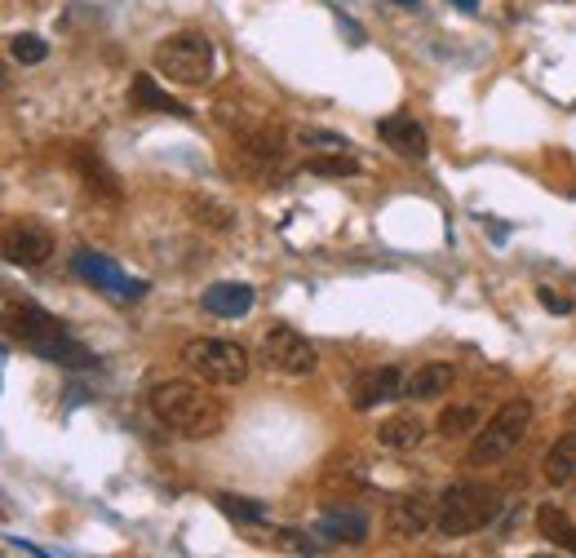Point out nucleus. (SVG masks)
Listing matches in <instances>:
<instances>
[{
	"mask_svg": "<svg viewBox=\"0 0 576 558\" xmlns=\"http://www.w3.org/2000/svg\"><path fill=\"white\" fill-rule=\"evenodd\" d=\"M532 426V403L528 399H506L497 412H492V421L475 434V443L466 448V465H497V461H506L514 448L523 443V434H528Z\"/></svg>",
	"mask_w": 576,
	"mask_h": 558,
	"instance_id": "obj_3",
	"label": "nucleus"
},
{
	"mask_svg": "<svg viewBox=\"0 0 576 558\" xmlns=\"http://www.w3.org/2000/svg\"><path fill=\"white\" fill-rule=\"evenodd\" d=\"M262 364L271 372H284V377H302L315 368V346L293 328H271L262 337Z\"/></svg>",
	"mask_w": 576,
	"mask_h": 558,
	"instance_id": "obj_9",
	"label": "nucleus"
},
{
	"mask_svg": "<svg viewBox=\"0 0 576 558\" xmlns=\"http://www.w3.org/2000/svg\"><path fill=\"white\" fill-rule=\"evenodd\" d=\"M156 67L164 71V80H173V85H204V80L213 76V45L200 36V31L169 36L156 49Z\"/></svg>",
	"mask_w": 576,
	"mask_h": 558,
	"instance_id": "obj_6",
	"label": "nucleus"
},
{
	"mask_svg": "<svg viewBox=\"0 0 576 558\" xmlns=\"http://www.w3.org/2000/svg\"><path fill=\"white\" fill-rule=\"evenodd\" d=\"M240 155L253 164H280L284 160V129H275V124H266V129L249 133V138L240 142Z\"/></svg>",
	"mask_w": 576,
	"mask_h": 558,
	"instance_id": "obj_19",
	"label": "nucleus"
},
{
	"mask_svg": "<svg viewBox=\"0 0 576 558\" xmlns=\"http://www.w3.org/2000/svg\"><path fill=\"white\" fill-rule=\"evenodd\" d=\"M537 527H541L545 541H554L559 550L576 554V523L559 510V505H541V510H537Z\"/></svg>",
	"mask_w": 576,
	"mask_h": 558,
	"instance_id": "obj_21",
	"label": "nucleus"
},
{
	"mask_svg": "<svg viewBox=\"0 0 576 558\" xmlns=\"http://www.w3.org/2000/svg\"><path fill=\"white\" fill-rule=\"evenodd\" d=\"M377 138H382L390 151L404 155V160H426L430 155V138L413 116H386L382 124H377Z\"/></svg>",
	"mask_w": 576,
	"mask_h": 558,
	"instance_id": "obj_11",
	"label": "nucleus"
},
{
	"mask_svg": "<svg viewBox=\"0 0 576 558\" xmlns=\"http://www.w3.org/2000/svg\"><path fill=\"white\" fill-rule=\"evenodd\" d=\"M386 527L395 541H417V536L430 527V505L421 501V496H399L386 514Z\"/></svg>",
	"mask_w": 576,
	"mask_h": 558,
	"instance_id": "obj_12",
	"label": "nucleus"
},
{
	"mask_svg": "<svg viewBox=\"0 0 576 558\" xmlns=\"http://www.w3.org/2000/svg\"><path fill=\"white\" fill-rule=\"evenodd\" d=\"M421 439H426V426H421V417H413V412H399V417L382 421V430H377V443H382V448H395V452L417 448Z\"/></svg>",
	"mask_w": 576,
	"mask_h": 558,
	"instance_id": "obj_18",
	"label": "nucleus"
},
{
	"mask_svg": "<svg viewBox=\"0 0 576 558\" xmlns=\"http://www.w3.org/2000/svg\"><path fill=\"white\" fill-rule=\"evenodd\" d=\"M452 5H461V9H466V14H475V5H479V0H452Z\"/></svg>",
	"mask_w": 576,
	"mask_h": 558,
	"instance_id": "obj_29",
	"label": "nucleus"
},
{
	"mask_svg": "<svg viewBox=\"0 0 576 558\" xmlns=\"http://www.w3.org/2000/svg\"><path fill=\"white\" fill-rule=\"evenodd\" d=\"M147 403H151L160 426L187 434V439H213L226 421L222 403L213 399L200 381H156Z\"/></svg>",
	"mask_w": 576,
	"mask_h": 558,
	"instance_id": "obj_1",
	"label": "nucleus"
},
{
	"mask_svg": "<svg viewBox=\"0 0 576 558\" xmlns=\"http://www.w3.org/2000/svg\"><path fill=\"white\" fill-rule=\"evenodd\" d=\"M479 430V408L475 403H457V408L439 412V434L452 439V434H475Z\"/></svg>",
	"mask_w": 576,
	"mask_h": 558,
	"instance_id": "obj_23",
	"label": "nucleus"
},
{
	"mask_svg": "<svg viewBox=\"0 0 576 558\" xmlns=\"http://www.w3.org/2000/svg\"><path fill=\"white\" fill-rule=\"evenodd\" d=\"M452 381H457V368L430 359V364H421L404 377V399H439V395H448Z\"/></svg>",
	"mask_w": 576,
	"mask_h": 558,
	"instance_id": "obj_13",
	"label": "nucleus"
},
{
	"mask_svg": "<svg viewBox=\"0 0 576 558\" xmlns=\"http://www.w3.org/2000/svg\"><path fill=\"white\" fill-rule=\"evenodd\" d=\"M306 173H315V178H355L359 160H355V155H342V151L311 155V160H306Z\"/></svg>",
	"mask_w": 576,
	"mask_h": 558,
	"instance_id": "obj_22",
	"label": "nucleus"
},
{
	"mask_svg": "<svg viewBox=\"0 0 576 558\" xmlns=\"http://www.w3.org/2000/svg\"><path fill=\"white\" fill-rule=\"evenodd\" d=\"M395 5H413L417 9V0H395Z\"/></svg>",
	"mask_w": 576,
	"mask_h": 558,
	"instance_id": "obj_30",
	"label": "nucleus"
},
{
	"mask_svg": "<svg viewBox=\"0 0 576 558\" xmlns=\"http://www.w3.org/2000/svg\"><path fill=\"white\" fill-rule=\"evenodd\" d=\"M204 310L209 315H218V319H240V315H249L253 310V288L249 284H213V288H204Z\"/></svg>",
	"mask_w": 576,
	"mask_h": 558,
	"instance_id": "obj_15",
	"label": "nucleus"
},
{
	"mask_svg": "<svg viewBox=\"0 0 576 558\" xmlns=\"http://www.w3.org/2000/svg\"><path fill=\"white\" fill-rule=\"evenodd\" d=\"M71 164H76V173H80V182L89 186V191H98L102 200H120V178L107 169V160H102L98 151H89V147H76L71 151Z\"/></svg>",
	"mask_w": 576,
	"mask_h": 558,
	"instance_id": "obj_14",
	"label": "nucleus"
},
{
	"mask_svg": "<svg viewBox=\"0 0 576 558\" xmlns=\"http://www.w3.org/2000/svg\"><path fill=\"white\" fill-rule=\"evenodd\" d=\"M297 142H302L306 151H315V147L346 151V138H342V133H324V129H302V133H297Z\"/></svg>",
	"mask_w": 576,
	"mask_h": 558,
	"instance_id": "obj_26",
	"label": "nucleus"
},
{
	"mask_svg": "<svg viewBox=\"0 0 576 558\" xmlns=\"http://www.w3.org/2000/svg\"><path fill=\"white\" fill-rule=\"evenodd\" d=\"M218 505L240 523H266V505L253 496H218Z\"/></svg>",
	"mask_w": 576,
	"mask_h": 558,
	"instance_id": "obj_24",
	"label": "nucleus"
},
{
	"mask_svg": "<svg viewBox=\"0 0 576 558\" xmlns=\"http://www.w3.org/2000/svg\"><path fill=\"white\" fill-rule=\"evenodd\" d=\"M280 545L284 550H293V554H315L320 545L311 541V536H302V532H280Z\"/></svg>",
	"mask_w": 576,
	"mask_h": 558,
	"instance_id": "obj_28",
	"label": "nucleus"
},
{
	"mask_svg": "<svg viewBox=\"0 0 576 558\" xmlns=\"http://www.w3.org/2000/svg\"><path fill=\"white\" fill-rule=\"evenodd\" d=\"M129 102L133 107H142V111H169V116H182V120H191V107L187 102H178V98H169L156 80L147 76V71H138L133 76V89H129Z\"/></svg>",
	"mask_w": 576,
	"mask_h": 558,
	"instance_id": "obj_17",
	"label": "nucleus"
},
{
	"mask_svg": "<svg viewBox=\"0 0 576 558\" xmlns=\"http://www.w3.org/2000/svg\"><path fill=\"white\" fill-rule=\"evenodd\" d=\"M541 470H545V479H550L554 488H563V483L572 479V474H576V434H563V439L550 443Z\"/></svg>",
	"mask_w": 576,
	"mask_h": 558,
	"instance_id": "obj_20",
	"label": "nucleus"
},
{
	"mask_svg": "<svg viewBox=\"0 0 576 558\" xmlns=\"http://www.w3.org/2000/svg\"><path fill=\"white\" fill-rule=\"evenodd\" d=\"M182 364L200 381H209V386H240V381L249 377V350L235 346V341L195 337L182 346Z\"/></svg>",
	"mask_w": 576,
	"mask_h": 558,
	"instance_id": "obj_5",
	"label": "nucleus"
},
{
	"mask_svg": "<svg viewBox=\"0 0 576 558\" xmlns=\"http://www.w3.org/2000/svg\"><path fill=\"white\" fill-rule=\"evenodd\" d=\"M71 271L85 279V284L102 288V293H116L120 302H138V297L147 293V279H129L116 262H111V257L94 253V248H80V253L71 257Z\"/></svg>",
	"mask_w": 576,
	"mask_h": 558,
	"instance_id": "obj_7",
	"label": "nucleus"
},
{
	"mask_svg": "<svg viewBox=\"0 0 576 558\" xmlns=\"http://www.w3.org/2000/svg\"><path fill=\"white\" fill-rule=\"evenodd\" d=\"M315 532L324 536V541H342V545H364L368 541V519L355 510H324L320 523H315Z\"/></svg>",
	"mask_w": 576,
	"mask_h": 558,
	"instance_id": "obj_16",
	"label": "nucleus"
},
{
	"mask_svg": "<svg viewBox=\"0 0 576 558\" xmlns=\"http://www.w3.org/2000/svg\"><path fill=\"white\" fill-rule=\"evenodd\" d=\"M9 54H14L18 62H27V67H36V62L49 58V45L40 36H32V31H18V36L9 40Z\"/></svg>",
	"mask_w": 576,
	"mask_h": 558,
	"instance_id": "obj_25",
	"label": "nucleus"
},
{
	"mask_svg": "<svg viewBox=\"0 0 576 558\" xmlns=\"http://www.w3.org/2000/svg\"><path fill=\"white\" fill-rule=\"evenodd\" d=\"M501 514V492L488 483H452L439 496V519L435 527L444 536H470L479 527H488Z\"/></svg>",
	"mask_w": 576,
	"mask_h": 558,
	"instance_id": "obj_4",
	"label": "nucleus"
},
{
	"mask_svg": "<svg viewBox=\"0 0 576 558\" xmlns=\"http://www.w3.org/2000/svg\"><path fill=\"white\" fill-rule=\"evenodd\" d=\"M390 399H404V372L399 368H368V372H355L351 381V408L355 412H373L377 403H390Z\"/></svg>",
	"mask_w": 576,
	"mask_h": 558,
	"instance_id": "obj_10",
	"label": "nucleus"
},
{
	"mask_svg": "<svg viewBox=\"0 0 576 558\" xmlns=\"http://www.w3.org/2000/svg\"><path fill=\"white\" fill-rule=\"evenodd\" d=\"M5 257L9 266H23V271H36L54 257V235L49 226H40L36 217H18V222L5 226Z\"/></svg>",
	"mask_w": 576,
	"mask_h": 558,
	"instance_id": "obj_8",
	"label": "nucleus"
},
{
	"mask_svg": "<svg viewBox=\"0 0 576 558\" xmlns=\"http://www.w3.org/2000/svg\"><path fill=\"white\" fill-rule=\"evenodd\" d=\"M9 333L23 341L32 355L49 359V364H63V368L98 364V359L89 355V350L80 346V341L71 337L54 315H49V310H40V306H9Z\"/></svg>",
	"mask_w": 576,
	"mask_h": 558,
	"instance_id": "obj_2",
	"label": "nucleus"
},
{
	"mask_svg": "<svg viewBox=\"0 0 576 558\" xmlns=\"http://www.w3.org/2000/svg\"><path fill=\"white\" fill-rule=\"evenodd\" d=\"M537 297H541V306L550 310V315H572V297L554 293V288H537Z\"/></svg>",
	"mask_w": 576,
	"mask_h": 558,
	"instance_id": "obj_27",
	"label": "nucleus"
}]
</instances>
